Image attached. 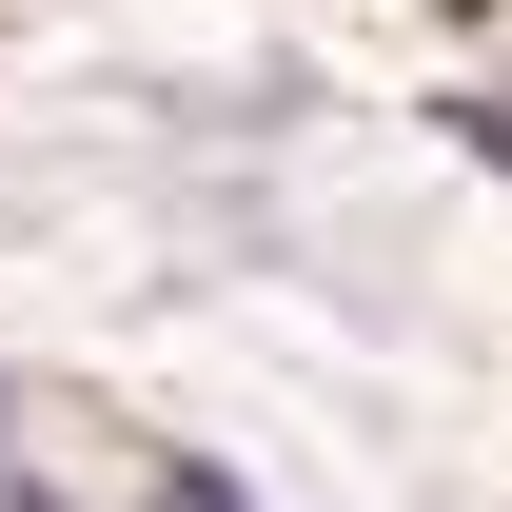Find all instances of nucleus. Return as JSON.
<instances>
[{"mask_svg":"<svg viewBox=\"0 0 512 512\" xmlns=\"http://www.w3.org/2000/svg\"><path fill=\"white\" fill-rule=\"evenodd\" d=\"M158 512H237V473H197V453H178V473H158Z\"/></svg>","mask_w":512,"mask_h":512,"instance_id":"f257e3e1","label":"nucleus"},{"mask_svg":"<svg viewBox=\"0 0 512 512\" xmlns=\"http://www.w3.org/2000/svg\"><path fill=\"white\" fill-rule=\"evenodd\" d=\"M0 512H60V493H40V473H20V453H0Z\"/></svg>","mask_w":512,"mask_h":512,"instance_id":"f03ea898","label":"nucleus"},{"mask_svg":"<svg viewBox=\"0 0 512 512\" xmlns=\"http://www.w3.org/2000/svg\"><path fill=\"white\" fill-rule=\"evenodd\" d=\"M473 138H493V158H512V99H493V119H473Z\"/></svg>","mask_w":512,"mask_h":512,"instance_id":"7ed1b4c3","label":"nucleus"},{"mask_svg":"<svg viewBox=\"0 0 512 512\" xmlns=\"http://www.w3.org/2000/svg\"><path fill=\"white\" fill-rule=\"evenodd\" d=\"M0 414H20V375H0Z\"/></svg>","mask_w":512,"mask_h":512,"instance_id":"20e7f679","label":"nucleus"}]
</instances>
